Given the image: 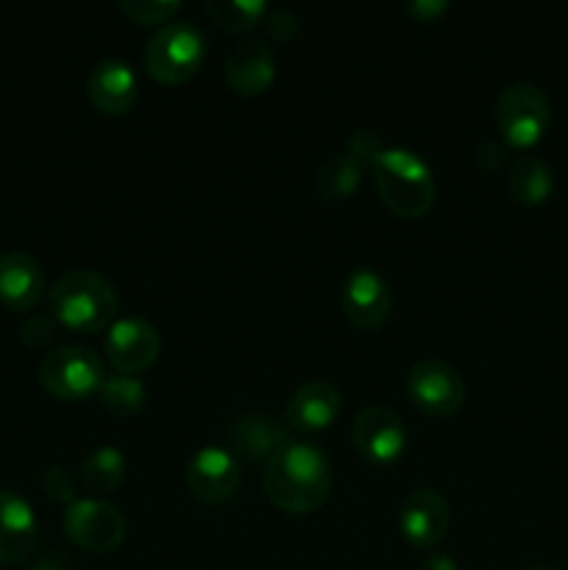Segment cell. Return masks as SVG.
<instances>
[{"instance_id": "cell-3", "label": "cell", "mask_w": 568, "mask_h": 570, "mask_svg": "<svg viewBox=\"0 0 568 570\" xmlns=\"http://www.w3.org/2000/svg\"><path fill=\"white\" fill-rule=\"evenodd\" d=\"M50 315L56 323L78 334L109 328L120 312V298L104 276L92 271H67L50 287Z\"/></svg>"}, {"instance_id": "cell-2", "label": "cell", "mask_w": 568, "mask_h": 570, "mask_svg": "<svg viewBox=\"0 0 568 570\" xmlns=\"http://www.w3.org/2000/svg\"><path fill=\"white\" fill-rule=\"evenodd\" d=\"M379 198L401 220H418L438 198V181L427 161L407 148H384L371 159Z\"/></svg>"}, {"instance_id": "cell-27", "label": "cell", "mask_w": 568, "mask_h": 570, "mask_svg": "<svg viewBox=\"0 0 568 570\" xmlns=\"http://www.w3.org/2000/svg\"><path fill=\"white\" fill-rule=\"evenodd\" d=\"M265 31L267 37L276 39V42H293L301 33L298 14L293 9H273L265 14Z\"/></svg>"}, {"instance_id": "cell-18", "label": "cell", "mask_w": 568, "mask_h": 570, "mask_svg": "<svg viewBox=\"0 0 568 570\" xmlns=\"http://www.w3.org/2000/svg\"><path fill=\"white\" fill-rule=\"evenodd\" d=\"M228 445L234 454L251 462H271L284 445H290V429L271 415H245L228 429Z\"/></svg>"}, {"instance_id": "cell-16", "label": "cell", "mask_w": 568, "mask_h": 570, "mask_svg": "<svg viewBox=\"0 0 568 570\" xmlns=\"http://www.w3.org/2000/svg\"><path fill=\"white\" fill-rule=\"evenodd\" d=\"M139 83L131 67L120 59H104L87 78V98L100 115H126L137 104Z\"/></svg>"}, {"instance_id": "cell-30", "label": "cell", "mask_w": 568, "mask_h": 570, "mask_svg": "<svg viewBox=\"0 0 568 570\" xmlns=\"http://www.w3.org/2000/svg\"><path fill=\"white\" fill-rule=\"evenodd\" d=\"M404 9L412 20L429 26V22H434L438 17H443L449 11V0H410Z\"/></svg>"}, {"instance_id": "cell-1", "label": "cell", "mask_w": 568, "mask_h": 570, "mask_svg": "<svg viewBox=\"0 0 568 570\" xmlns=\"http://www.w3.org/2000/svg\"><path fill=\"white\" fill-rule=\"evenodd\" d=\"M265 495L276 510L310 515L332 493V465L315 443H290L273 456L262 473Z\"/></svg>"}, {"instance_id": "cell-33", "label": "cell", "mask_w": 568, "mask_h": 570, "mask_svg": "<svg viewBox=\"0 0 568 570\" xmlns=\"http://www.w3.org/2000/svg\"><path fill=\"white\" fill-rule=\"evenodd\" d=\"M527 570H557L555 566H532V568H527Z\"/></svg>"}, {"instance_id": "cell-11", "label": "cell", "mask_w": 568, "mask_h": 570, "mask_svg": "<svg viewBox=\"0 0 568 570\" xmlns=\"http://www.w3.org/2000/svg\"><path fill=\"white\" fill-rule=\"evenodd\" d=\"M187 488L193 499L206 507L228 501L239 488L237 456L221 445H204L187 465Z\"/></svg>"}, {"instance_id": "cell-25", "label": "cell", "mask_w": 568, "mask_h": 570, "mask_svg": "<svg viewBox=\"0 0 568 570\" xmlns=\"http://www.w3.org/2000/svg\"><path fill=\"white\" fill-rule=\"evenodd\" d=\"M182 9L178 0H120V11L137 26H159Z\"/></svg>"}, {"instance_id": "cell-10", "label": "cell", "mask_w": 568, "mask_h": 570, "mask_svg": "<svg viewBox=\"0 0 568 570\" xmlns=\"http://www.w3.org/2000/svg\"><path fill=\"white\" fill-rule=\"evenodd\" d=\"M161 351L159 332L154 323L143 317H120L106 328V362L117 373H137L148 371Z\"/></svg>"}, {"instance_id": "cell-7", "label": "cell", "mask_w": 568, "mask_h": 570, "mask_svg": "<svg viewBox=\"0 0 568 570\" xmlns=\"http://www.w3.org/2000/svg\"><path fill=\"white\" fill-rule=\"evenodd\" d=\"M65 534L89 554H111L126 540L123 512L104 499H78L65 512Z\"/></svg>"}, {"instance_id": "cell-19", "label": "cell", "mask_w": 568, "mask_h": 570, "mask_svg": "<svg viewBox=\"0 0 568 570\" xmlns=\"http://www.w3.org/2000/svg\"><path fill=\"white\" fill-rule=\"evenodd\" d=\"M45 293V276L39 262L26 250L0 254V301L17 312H28Z\"/></svg>"}, {"instance_id": "cell-9", "label": "cell", "mask_w": 568, "mask_h": 570, "mask_svg": "<svg viewBox=\"0 0 568 570\" xmlns=\"http://www.w3.org/2000/svg\"><path fill=\"white\" fill-rule=\"evenodd\" d=\"M351 443L356 454L376 468H388L401 460L407 449V432L401 417L388 406H365L354 417L351 426Z\"/></svg>"}, {"instance_id": "cell-32", "label": "cell", "mask_w": 568, "mask_h": 570, "mask_svg": "<svg viewBox=\"0 0 568 570\" xmlns=\"http://www.w3.org/2000/svg\"><path fill=\"white\" fill-rule=\"evenodd\" d=\"M31 570H67V566L56 560V557H42L39 562H33Z\"/></svg>"}, {"instance_id": "cell-17", "label": "cell", "mask_w": 568, "mask_h": 570, "mask_svg": "<svg viewBox=\"0 0 568 570\" xmlns=\"http://www.w3.org/2000/svg\"><path fill=\"white\" fill-rule=\"evenodd\" d=\"M343 410L340 390L332 382H310L295 390L284 406V426L293 432H323Z\"/></svg>"}, {"instance_id": "cell-5", "label": "cell", "mask_w": 568, "mask_h": 570, "mask_svg": "<svg viewBox=\"0 0 568 570\" xmlns=\"http://www.w3.org/2000/svg\"><path fill=\"white\" fill-rule=\"evenodd\" d=\"M39 384L59 401H87L104 384V360L84 345H61L39 362Z\"/></svg>"}, {"instance_id": "cell-12", "label": "cell", "mask_w": 568, "mask_h": 570, "mask_svg": "<svg viewBox=\"0 0 568 570\" xmlns=\"http://www.w3.org/2000/svg\"><path fill=\"white\" fill-rule=\"evenodd\" d=\"M395 523L412 549H434L449 532V504L438 490L418 488L401 501Z\"/></svg>"}, {"instance_id": "cell-26", "label": "cell", "mask_w": 568, "mask_h": 570, "mask_svg": "<svg viewBox=\"0 0 568 570\" xmlns=\"http://www.w3.org/2000/svg\"><path fill=\"white\" fill-rule=\"evenodd\" d=\"M39 482H42V490L48 499L59 501V504H67L70 507L76 499V479H72V473L67 471L65 465H50L45 468L42 476H39Z\"/></svg>"}, {"instance_id": "cell-29", "label": "cell", "mask_w": 568, "mask_h": 570, "mask_svg": "<svg viewBox=\"0 0 568 570\" xmlns=\"http://www.w3.org/2000/svg\"><path fill=\"white\" fill-rule=\"evenodd\" d=\"M345 150H349L354 159H360L362 165H371V159L376 154H382V139H379L376 131H368V128H362V131H354L349 137V142H345Z\"/></svg>"}, {"instance_id": "cell-20", "label": "cell", "mask_w": 568, "mask_h": 570, "mask_svg": "<svg viewBox=\"0 0 568 570\" xmlns=\"http://www.w3.org/2000/svg\"><path fill=\"white\" fill-rule=\"evenodd\" d=\"M507 189L521 206H540L555 189V173L540 156H518L507 176Z\"/></svg>"}, {"instance_id": "cell-23", "label": "cell", "mask_w": 568, "mask_h": 570, "mask_svg": "<svg viewBox=\"0 0 568 570\" xmlns=\"http://www.w3.org/2000/svg\"><path fill=\"white\" fill-rule=\"evenodd\" d=\"M98 401L109 415L115 417H131L148 401V390L139 382L137 376H128V373H111L104 379L98 390Z\"/></svg>"}, {"instance_id": "cell-4", "label": "cell", "mask_w": 568, "mask_h": 570, "mask_svg": "<svg viewBox=\"0 0 568 570\" xmlns=\"http://www.w3.org/2000/svg\"><path fill=\"white\" fill-rule=\"evenodd\" d=\"M206 39L193 22H167L145 45V70L159 83H184L200 70Z\"/></svg>"}, {"instance_id": "cell-31", "label": "cell", "mask_w": 568, "mask_h": 570, "mask_svg": "<svg viewBox=\"0 0 568 570\" xmlns=\"http://www.w3.org/2000/svg\"><path fill=\"white\" fill-rule=\"evenodd\" d=\"M421 570H460V566H457L454 557L440 551V554H429L427 560L421 562Z\"/></svg>"}, {"instance_id": "cell-15", "label": "cell", "mask_w": 568, "mask_h": 570, "mask_svg": "<svg viewBox=\"0 0 568 570\" xmlns=\"http://www.w3.org/2000/svg\"><path fill=\"white\" fill-rule=\"evenodd\" d=\"M39 540V523L31 504L20 493L0 488V562L26 560Z\"/></svg>"}, {"instance_id": "cell-6", "label": "cell", "mask_w": 568, "mask_h": 570, "mask_svg": "<svg viewBox=\"0 0 568 570\" xmlns=\"http://www.w3.org/2000/svg\"><path fill=\"white\" fill-rule=\"evenodd\" d=\"M551 122V104L535 83H510L496 100V126L510 148H532Z\"/></svg>"}, {"instance_id": "cell-22", "label": "cell", "mask_w": 568, "mask_h": 570, "mask_svg": "<svg viewBox=\"0 0 568 570\" xmlns=\"http://www.w3.org/2000/svg\"><path fill=\"white\" fill-rule=\"evenodd\" d=\"M81 482L89 493L106 495L115 493L126 479V454L115 445H100L81 462Z\"/></svg>"}, {"instance_id": "cell-28", "label": "cell", "mask_w": 568, "mask_h": 570, "mask_svg": "<svg viewBox=\"0 0 568 570\" xmlns=\"http://www.w3.org/2000/svg\"><path fill=\"white\" fill-rule=\"evenodd\" d=\"M56 337V323L45 315H31L22 323V343L31 345V348H45V345L53 343Z\"/></svg>"}, {"instance_id": "cell-14", "label": "cell", "mask_w": 568, "mask_h": 570, "mask_svg": "<svg viewBox=\"0 0 568 570\" xmlns=\"http://www.w3.org/2000/svg\"><path fill=\"white\" fill-rule=\"evenodd\" d=\"M276 81L273 50L259 39H245L226 56V83L243 98L265 95Z\"/></svg>"}, {"instance_id": "cell-21", "label": "cell", "mask_w": 568, "mask_h": 570, "mask_svg": "<svg viewBox=\"0 0 568 570\" xmlns=\"http://www.w3.org/2000/svg\"><path fill=\"white\" fill-rule=\"evenodd\" d=\"M365 165L343 150L337 156H329L315 173V189L323 200H345L360 189Z\"/></svg>"}, {"instance_id": "cell-13", "label": "cell", "mask_w": 568, "mask_h": 570, "mask_svg": "<svg viewBox=\"0 0 568 570\" xmlns=\"http://www.w3.org/2000/svg\"><path fill=\"white\" fill-rule=\"evenodd\" d=\"M393 309V293L373 267H354L343 284V312L360 332H376Z\"/></svg>"}, {"instance_id": "cell-24", "label": "cell", "mask_w": 568, "mask_h": 570, "mask_svg": "<svg viewBox=\"0 0 568 570\" xmlns=\"http://www.w3.org/2000/svg\"><path fill=\"white\" fill-rule=\"evenodd\" d=\"M206 17L228 33H248L265 20V0H206Z\"/></svg>"}, {"instance_id": "cell-8", "label": "cell", "mask_w": 568, "mask_h": 570, "mask_svg": "<svg viewBox=\"0 0 568 570\" xmlns=\"http://www.w3.org/2000/svg\"><path fill=\"white\" fill-rule=\"evenodd\" d=\"M407 395L432 417H451L466 404V382L440 360H421L407 373Z\"/></svg>"}]
</instances>
